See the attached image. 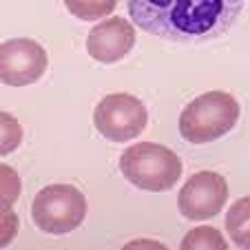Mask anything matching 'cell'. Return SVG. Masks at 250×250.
Instances as JSON below:
<instances>
[{
  "label": "cell",
  "mask_w": 250,
  "mask_h": 250,
  "mask_svg": "<svg viewBox=\"0 0 250 250\" xmlns=\"http://www.w3.org/2000/svg\"><path fill=\"white\" fill-rule=\"evenodd\" d=\"M18 215H16L14 210H2L0 212V248H5V246H9L11 241L16 239V235H18Z\"/></svg>",
  "instance_id": "obj_14"
},
{
  "label": "cell",
  "mask_w": 250,
  "mask_h": 250,
  "mask_svg": "<svg viewBox=\"0 0 250 250\" xmlns=\"http://www.w3.org/2000/svg\"><path fill=\"white\" fill-rule=\"evenodd\" d=\"M33 224L49 235H66L86 217V197L71 184L44 186L31 206Z\"/></svg>",
  "instance_id": "obj_4"
},
{
  "label": "cell",
  "mask_w": 250,
  "mask_h": 250,
  "mask_svg": "<svg viewBox=\"0 0 250 250\" xmlns=\"http://www.w3.org/2000/svg\"><path fill=\"white\" fill-rule=\"evenodd\" d=\"M20 190H22V184H20V175L16 173V168L0 164V212L9 210L18 202Z\"/></svg>",
  "instance_id": "obj_12"
},
{
  "label": "cell",
  "mask_w": 250,
  "mask_h": 250,
  "mask_svg": "<svg viewBox=\"0 0 250 250\" xmlns=\"http://www.w3.org/2000/svg\"><path fill=\"white\" fill-rule=\"evenodd\" d=\"M226 228L237 246L248 244V197H241L230 208L226 217Z\"/></svg>",
  "instance_id": "obj_10"
},
{
  "label": "cell",
  "mask_w": 250,
  "mask_h": 250,
  "mask_svg": "<svg viewBox=\"0 0 250 250\" xmlns=\"http://www.w3.org/2000/svg\"><path fill=\"white\" fill-rule=\"evenodd\" d=\"M22 142V126L11 113L0 111V155H9Z\"/></svg>",
  "instance_id": "obj_13"
},
{
  "label": "cell",
  "mask_w": 250,
  "mask_h": 250,
  "mask_svg": "<svg viewBox=\"0 0 250 250\" xmlns=\"http://www.w3.org/2000/svg\"><path fill=\"white\" fill-rule=\"evenodd\" d=\"M244 9V0H128L137 27L155 38L202 44L222 38Z\"/></svg>",
  "instance_id": "obj_1"
},
{
  "label": "cell",
  "mask_w": 250,
  "mask_h": 250,
  "mask_svg": "<svg viewBox=\"0 0 250 250\" xmlns=\"http://www.w3.org/2000/svg\"><path fill=\"white\" fill-rule=\"evenodd\" d=\"M133 44H135L133 24L120 16H113L91 29L89 38H86V51L93 60L102 64H113L131 51Z\"/></svg>",
  "instance_id": "obj_8"
},
{
  "label": "cell",
  "mask_w": 250,
  "mask_h": 250,
  "mask_svg": "<svg viewBox=\"0 0 250 250\" xmlns=\"http://www.w3.org/2000/svg\"><path fill=\"white\" fill-rule=\"evenodd\" d=\"M47 51L31 38H11L0 44V82L29 86L47 71Z\"/></svg>",
  "instance_id": "obj_6"
},
{
  "label": "cell",
  "mask_w": 250,
  "mask_h": 250,
  "mask_svg": "<svg viewBox=\"0 0 250 250\" xmlns=\"http://www.w3.org/2000/svg\"><path fill=\"white\" fill-rule=\"evenodd\" d=\"M182 248L190 250V248H208V250H226V239L222 237V232L217 228H210V226H202V228H195L190 230L188 235L184 237L182 241Z\"/></svg>",
  "instance_id": "obj_11"
},
{
  "label": "cell",
  "mask_w": 250,
  "mask_h": 250,
  "mask_svg": "<svg viewBox=\"0 0 250 250\" xmlns=\"http://www.w3.org/2000/svg\"><path fill=\"white\" fill-rule=\"evenodd\" d=\"M120 170L133 186L151 193L170 190L182 177V160L170 148L144 142L133 144L120 155Z\"/></svg>",
  "instance_id": "obj_3"
},
{
  "label": "cell",
  "mask_w": 250,
  "mask_h": 250,
  "mask_svg": "<svg viewBox=\"0 0 250 250\" xmlns=\"http://www.w3.org/2000/svg\"><path fill=\"white\" fill-rule=\"evenodd\" d=\"M228 197V184L219 173L212 170H202L195 173L180 190L177 206L186 219H208L215 217L224 208Z\"/></svg>",
  "instance_id": "obj_7"
},
{
  "label": "cell",
  "mask_w": 250,
  "mask_h": 250,
  "mask_svg": "<svg viewBox=\"0 0 250 250\" xmlns=\"http://www.w3.org/2000/svg\"><path fill=\"white\" fill-rule=\"evenodd\" d=\"M239 120V102L226 91H208L186 104L180 133L190 144H208L232 131Z\"/></svg>",
  "instance_id": "obj_2"
},
{
  "label": "cell",
  "mask_w": 250,
  "mask_h": 250,
  "mask_svg": "<svg viewBox=\"0 0 250 250\" xmlns=\"http://www.w3.org/2000/svg\"><path fill=\"white\" fill-rule=\"evenodd\" d=\"M95 128L111 142L135 140L148 122L146 106L128 93H111L100 100L93 113Z\"/></svg>",
  "instance_id": "obj_5"
},
{
  "label": "cell",
  "mask_w": 250,
  "mask_h": 250,
  "mask_svg": "<svg viewBox=\"0 0 250 250\" xmlns=\"http://www.w3.org/2000/svg\"><path fill=\"white\" fill-rule=\"evenodd\" d=\"M66 9L80 20H100L115 9L118 0H64Z\"/></svg>",
  "instance_id": "obj_9"
}]
</instances>
